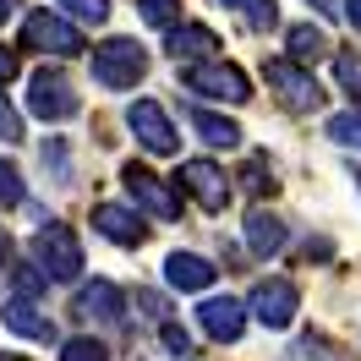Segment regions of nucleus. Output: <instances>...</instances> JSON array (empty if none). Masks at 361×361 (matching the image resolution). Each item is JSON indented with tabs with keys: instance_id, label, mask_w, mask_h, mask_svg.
Segmentation results:
<instances>
[{
	"instance_id": "nucleus-1",
	"label": "nucleus",
	"mask_w": 361,
	"mask_h": 361,
	"mask_svg": "<svg viewBox=\"0 0 361 361\" xmlns=\"http://www.w3.org/2000/svg\"><path fill=\"white\" fill-rule=\"evenodd\" d=\"M142 77H148V49L137 44V39H104V44L93 49V82L104 93H126Z\"/></svg>"
},
{
	"instance_id": "nucleus-2",
	"label": "nucleus",
	"mask_w": 361,
	"mask_h": 361,
	"mask_svg": "<svg viewBox=\"0 0 361 361\" xmlns=\"http://www.w3.org/2000/svg\"><path fill=\"white\" fill-rule=\"evenodd\" d=\"M33 263H39L55 285H71V279L82 274V241H77V230L61 225V219H44L39 235H33Z\"/></svg>"
},
{
	"instance_id": "nucleus-3",
	"label": "nucleus",
	"mask_w": 361,
	"mask_h": 361,
	"mask_svg": "<svg viewBox=\"0 0 361 361\" xmlns=\"http://www.w3.org/2000/svg\"><path fill=\"white\" fill-rule=\"evenodd\" d=\"M23 49H39V55L71 61V55H82V49H88V39H82V27L66 23L61 11L39 6V11H27V17H23Z\"/></svg>"
},
{
	"instance_id": "nucleus-4",
	"label": "nucleus",
	"mask_w": 361,
	"mask_h": 361,
	"mask_svg": "<svg viewBox=\"0 0 361 361\" xmlns=\"http://www.w3.org/2000/svg\"><path fill=\"white\" fill-rule=\"evenodd\" d=\"M180 88L186 93H203V99H219V104H247L252 99V82L241 66H225V61H192L180 71Z\"/></svg>"
},
{
	"instance_id": "nucleus-5",
	"label": "nucleus",
	"mask_w": 361,
	"mask_h": 361,
	"mask_svg": "<svg viewBox=\"0 0 361 361\" xmlns=\"http://www.w3.org/2000/svg\"><path fill=\"white\" fill-rule=\"evenodd\" d=\"M82 110V99L71 93V82L61 77L55 66H44V71H33L27 77V115H39V121H71V115Z\"/></svg>"
},
{
	"instance_id": "nucleus-6",
	"label": "nucleus",
	"mask_w": 361,
	"mask_h": 361,
	"mask_svg": "<svg viewBox=\"0 0 361 361\" xmlns=\"http://www.w3.org/2000/svg\"><path fill=\"white\" fill-rule=\"evenodd\" d=\"M247 307H252V317H257L263 329H290L295 312H301V290H295L290 279H257Z\"/></svg>"
},
{
	"instance_id": "nucleus-7",
	"label": "nucleus",
	"mask_w": 361,
	"mask_h": 361,
	"mask_svg": "<svg viewBox=\"0 0 361 361\" xmlns=\"http://www.w3.org/2000/svg\"><path fill=\"white\" fill-rule=\"evenodd\" d=\"M307 61H269L263 66V77H269V88H279V99L290 104V110H317L323 104V82H317L312 71H301Z\"/></svg>"
},
{
	"instance_id": "nucleus-8",
	"label": "nucleus",
	"mask_w": 361,
	"mask_h": 361,
	"mask_svg": "<svg viewBox=\"0 0 361 361\" xmlns=\"http://www.w3.org/2000/svg\"><path fill=\"white\" fill-rule=\"evenodd\" d=\"M176 180L197 197V208L203 214H225V203H230V180H225V170L214 164V159H186L176 170Z\"/></svg>"
},
{
	"instance_id": "nucleus-9",
	"label": "nucleus",
	"mask_w": 361,
	"mask_h": 361,
	"mask_svg": "<svg viewBox=\"0 0 361 361\" xmlns=\"http://www.w3.org/2000/svg\"><path fill=\"white\" fill-rule=\"evenodd\" d=\"M126 126L137 132V142L148 148V154H176V126H170V115H164V104L159 99H137V104H126Z\"/></svg>"
},
{
	"instance_id": "nucleus-10",
	"label": "nucleus",
	"mask_w": 361,
	"mask_h": 361,
	"mask_svg": "<svg viewBox=\"0 0 361 361\" xmlns=\"http://www.w3.org/2000/svg\"><path fill=\"white\" fill-rule=\"evenodd\" d=\"M247 312L252 307H241L235 295H208L203 307H197V329H203L214 345H235V339L247 334Z\"/></svg>"
},
{
	"instance_id": "nucleus-11",
	"label": "nucleus",
	"mask_w": 361,
	"mask_h": 361,
	"mask_svg": "<svg viewBox=\"0 0 361 361\" xmlns=\"http://www.w3.org/2000/svg\"><path fill=\"white\" fill-rule=\"evenodd\" d=\"M121 180H126V197H132L137 208H148L154 219H180L176 192H170V186H164L154 170H142V164H126V170H121Z\"/></svg>"
},
{
	"instance_id": "nucleus-12",
	"label": "nucleus",
	"mask_w": 361,
	"mask_h": 361,
	"mask_svg": "<svg viewBox=\"0 0 361 361\" xmlns=\"http://www.w3.org/2000/svg\"><path fill=\"white\" fill-rule=\"evenodd\" d=\"M93 230L115 241V247H142L148 241V225L137 208H121V203H93Z\"/></svg>"
},
{
	"instance_id": "nucleus-13",
	"label": "nucleus",
	"mask_w": 361,
	"mask_h": 361,
	"mask_svg": "<svg viewBox=\"0 0 361 361\" xmlns=\"http://www.w3.org/2000/svg\"><path fill=\"white\" fill-rule=\"evenodd\" d=\"M214 279H219V269L208 263L203 252H170L164 257V285L170 290H208Z\"/></svg>"
},
{
	"instance_id": "nucleus-14",
	"label": "nucleus",
	"mask_w": 361,
	"mask_h": 361,
	"mask_svg": "<svg viewBox=\"0 0 361 361\" xmlns=\"http://www.w3.org/2000/svg\"><path fill=\"white\" fill-rule=\"evenodd\" d=\"M285 241H290V230H285L279 214H269V208H252V214H247V247H252V257H279Z\"/></svg>"
},
{
	"instance_id": "nucleus-15",
	"label": "nucleus",
	"mask_w": 361,
	"mask_h": 361,
	"mask_svg": "<svg viewBox=\"0 0 361 361\" xmlns=\"http://www.w3.org/2000/svg\"><path fill=\"white\" fill-rule=\"evenodd\" d=\"M6 329H17V334H27V339H44V345L61 339V329L49 323V312H39L33 295H11V301H6Z\"/></svg>"
},
{
	"instance_id": "nucleus-16",
	"label": "nucleus",
	"mask_w": 361,
	"mask_h": 361,
	"mask_svg": "<svg viewBox=\"0 0 361 361\" xmlns=\"http://www.w3.org/2000/svg\"><path fill=\"white\" fill-rule=\"evenodd\" d=\"M164 44H170V55H176V61H208V55L219 49V33H214V27H203V23H176Z\"/></svg>"
},
{
	"instance_id": "nucleus-17",
	"label": "nucleus",
	"mask_w": 361,
	"mask_h": 361,
	"mask_svg": "<svg viewBox=\"0 0 361 361\" xmlns=\"http://www.w3.org/2000/svg\"><path fill=\"white\" fill-rule=\"evenodd\" d=\"M77 312H82V317H99V323H121V317H126V295L115 290L110 279H93L88 290L77 295Z\"/></svg>"
},
{
	"instance_id": "nucleus-18",
	"label": "nucleus",
	"mask_w": 361,
	"mask_h": 361,
	"mask_svg": "<svg viewBox=\"0 0 361 361\" xmlns=\"http://www.w3.org/2000/svg\"><path fill=\"white\" fill-rule=\"evenodd\" d=\"M186 121H192V132L203 137L208 148H241V126H235V121H225V115H214V110H192Z\"/></svg>"
},
{
	"instance_id": "nucleus-19",
	"label": "nucleus",
	"mask_w": 361,
	"mask_h": 361,
	"mask_svg": "<svg viewBox=\"0 0 361 361\" xmlns=\"http://www.w3.org/2000/svg\"><path fill=\"white\" fill-rule=\"evenodd\" d=\"M285 44H290L295 61H307V66H312V61H323V55H329V33H323L317 23H295L290 33H285Z\"/></svg>"
},
{
	"instance_id": "nucleus-20",
	"label": "nucleus",
	"mask_w": 361,
	"mask_h": 361,
	"mask_svg": "<svg viewBox=\"0 0 361 361\" xmlns=\"http://www.w3.org/2000/svg\"><path fill=\"white\" fill-rule=\"evenodd\" d=\"M61 361H110V345L93 334H71L61 339Z\"/></svg>"
},
{
	"instance_id": "nucleus-21",
	"label": "nucleus",
	"mask_w": 361,
	"mask_h": 361,
	"mask_svg": "<svg viewBox=\"0 0 361 361\" xmlns=\"http://www.w3.org/2000/svg\"><path fill=\"white\" fill-rule=\"evenodd\" d=\"M323 132L334 137L339 148H361V110H345V115H329Z\"/></svg>"
},
{
	"instance_id": "nucleus-22",
	"label": "nucleus",
	"mask_w": 361,
	"mask_h": 361,
	"mask_svg": "<svg viewBox=\"0 0 361 361\" xmlns=\"http://www.w3.org/2000/svg\"><path fill=\"white\" fill-rule=\"evenodd\" d=\"M27 203V186H23V170H17V164H6V159H0V214H6V208H23Z\"/></svg>"
},
{
	"instance_id": "nucleus-23",
	"label": "nucleus",
	"mask_w": 361,
	"mask_h": 361,
	"mask_svg": "<svg viewBox=\"0 0 361 361\" xmlns=\"http://www.w3.org/2000/svg\"><path fill=\"white\" fill-rule=\"evenodd\" d=\"M230 11H241L252 27H274L279 23V0H225Z\"/></svg>"
},
{
	"instance_id": "nucleus-24",
	"label": "nucleus",
	"mask_w": 361,
	"mask_h": 361,
	"mask_svg": "<svg viewBox=\"0 0 361 361\" xmlns=\"http://www.w3.org/2000/svg\"><path fill=\"white\" fill-rule=\"evenodd\" d=\"M49 274L39 269V263H11V290L17 295H44Z\"/></svg>"
},
{
	"instance_id": "nucleus-25",
	"label": "nucleus",
	"mask_w": 361,
	"mask_h": 361,
	"mask_svg": "<svg viewBox=\"0 0 361 361\" xmlns=\"http://www.w3.org/2000/svg\"><path fill=\"white\" fill-rule=\"evenodd\" d=\"M137 11H142V23L148 27H176V17H180V0H137Z\"/></svg>"
},
{
	"instance_id": "nucleus-26",
	"label": "nucleus",
	"mask_w": 361,
	"mask_h": 361,
	"mask_svg": "<svg viewBox=\"0 0 361 361\" xmlns=\"http://www.w3.org/2000/svg\"><path fill=\"white\" fill-rule=\"evenodd\" d=\"M241 186H247V192H257V197H263V192H274V170H269V159H263V154H252L247 164H241Z\"/></svg>"
},
{
	"instance_id": "nucleus-27",
	"label": "nucleus",
	"mask_w": 361,
	"mask_h": 361,
	"mask_svg": "<svg viewBox=\"0 0 361 361\" xmlns=\"http://www.w3.org/2000/svg\"><path fill=\"white\" fill-rule=\"evenodd\" d=\"M44 170H49L55 180H61V186L71 180V154H66V137H49V142H44Z\"/></svg>"
},
{
	"instance_id": "nucleus-28",
	"label": "nucleus",
	"mask_w": 361,
	"mask_h": 361,
	"mask_svg": "<svg viewBox=\"0 0 361 361\" xmlns=\"http://www.w3.org/2000/svg\"><path fill=\"white\" fill-rule=\"evenodd\" d=\"M334 77H339V88L361 104V55H334Z\"/></svg>"
},
{
	"instance_id": "nucleus-29",
	"label": "nucleus",
	"mask_w": 361,
	"mask_h": 361,
	"mask_svg": "<svg viewBox=\"0 0 361 361\" xmlns=\"http://www.w3.org/2000/svg\"><path fill=\"white\" fill-rule=\"evenodd\" d=\"M159 339H164V350H170L176 361H186V356H192V334H186L180 323H170V317L159 323Z\"/></svg>"
},
{
	"instance_id": "nucleus-30",
	"label": "nucleus",
	"mask_w": 361,
	"mask_h": 361,
	"mask_svg": "<svg viewBox=\"0 0 361 361\" xmlns=\"http://www.w3.org/2000/svg\"><path fill=\"white\" fill-rule=\"evenodd\" d=\"M55 6H66V17H77V23H104L110 17V0H55Z\"/></svg>"
},
{
	"instance_id": "nucleus-31",
	"label": "nucleus",
	"mask_w": 361,
	"mask_h": 361,
	"mask_svg": "<svg viewBox=\"0 0 361 361\" xmlns=\"http://www.w3.org/2000/svg\"><path fill=\"white\" fill-rule=\"evenodd\" d=\"M0 142H23V115L6 104V93H0Z\"/></svg>"
},
{
	"instance_id": "nucleus-32",
	"label": "nucleus",
	"mask_w": 361,
	"mask_h": 361,
	"mask_svg": "<svg viewBox=\"0 0 361 361\" xmlns=\"http://www.w3.org/2000/svg\"><path fill=\"white\" fill-rule=\"evenodd\" d=\"M137 307H142L148 317H159V323H164V295H154V290H137Z\"/></svg>"
},
{
	"instance_id": "nucleus-33",
	"label": "nucleus",
	"mask_w": 361,
	"mask_h": 361,
	"mask_svg": "<svg viewBox=\"0 0 361 361\" xmlns=\"http://www.w3.org/2000/svg\"><path fill=\"white\" fill-rule=\"evenodd\" d=\"M11 77H17V55H11V49H0V88H6Z\"/></svg>"
},
{
	"instance_id": "nucleus-34",
	"label": "nucleus",
	"mask_w": 361,
	"mask_h": 361,
	"mask_svg": "<svg viewBox=\"0 0 361 361\" xmlns=\"http://www.w3.org/2000/svg\"><path fill=\"white\" fill-rule=\"evenodd\" d=\"M345 17H350V27H361V0H345Z\"/></svg>"
},
{
	"instance_id": "nucleus-35",
	"label": "nucleus",
	"mask_w": 361,
	"mask_h": 361,
	"mask_svg": "<svg viewBox=\"0 0 361 361\" xmlns=\"http://www.w3.org/2000/svg\"><path fill=\"white\" fill-rule=\"evenodd\" d=\"M307 6H312L317 17H334V0H307Z\"/></svg>"
},
{
	"instance_id": "nucleus-36",
	"label": "nucleus",
	"mask_w": 361,
	"mask_h": 361,
	"mask_svg": "<svg viewBox=\"0 0 361 361\" xmlns=\"http://www.w3.org/2000/svg\"><path fill=\"white\" fill-rule=\"evenodd\" d=\"M11 11H17V0H0V23H6V17H11Z\"/></svg>"
},
{
	"instance_id": "nucleus-37",
	"label": "nucleus",
	"mask_w": 361,
	"mask_h": 361,
	"mask_svg": "<svg viewBox=\"0 0 361 361\" xmlns=\"http://www.w3.org/2000/svg\"><path fill=\"white\" fill-rule=\"evenodd\" d=\"M350 176H356V186H361V164H350Z\"/></svg>"
},
{
	"instance_id": "nucleus-38",
	"label": "nucleus",
	"mask_w": 361,
	"mask_h": 361,
	"mask_svg": "<svg viewBox=\"0 0 361 361\" xmlns=\"http://www.w3.org/2000/svg\"><path fill=\"white\" fill-rule=\"evenodd\" d=\"M0 361H27V356H0Z\"/></svg>"
},
{
	"instance_id": "nucleus-39",
	"label": "nucleus",
	"mask_w": 361,
	"mask_h": 361,
	"mask_svg": "<svg viewBox=\"0 0 361 361\" xmlns=\"http://www.w3.org/2000/svg\"><path fill=\"white\" fill-rule=\"evenodd\" d=\"M6 247H11V241H6V235H0V252H6Z\"/></svg>"
},
{
	"instance_id": "nucleus-40",
	"label": "nucleus",
	"mask_w": 361,
	"mask_h": 361,
	"mask_svg": "<svg viewBox=\"0 0 361 361\" xmlns=\"http://www.w3.org/2000/svg\"><path fill=\"white\" fill-rule=\"evenodd\" d=\"M186 361H192V356H186Z\"/></svg>"
}]
</instances>
